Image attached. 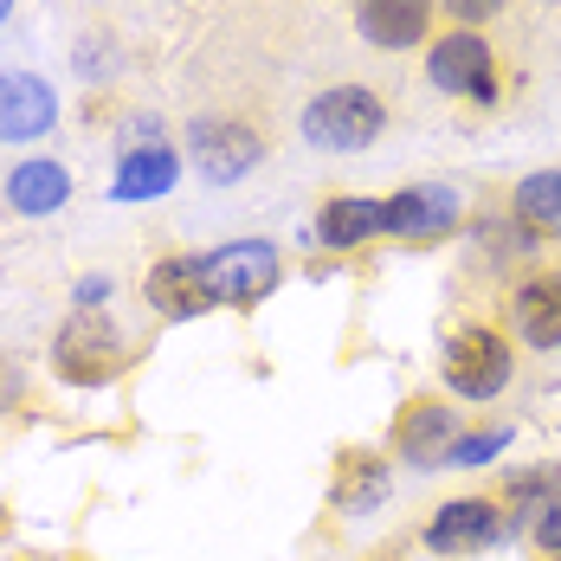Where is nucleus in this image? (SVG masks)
I'll return each mask as SVG.
<instances>
[{"mask_svg":"<svg viewBox=\"0 0 561 561\" xmlns=\"http://www.w3.org/2000/svg\"><path fill=\"white\" fill-rule=\"evenodd\" d=\"M58 123V98L33 71H0V142H39Z\"/></svg>","mask_w":561,"mask_h":561,"instance_id":"9b49d317","label":"nucleus"},{"mask_svg":"<svg viewBox=\"0 0 561 561\" xmlns=\"http://www.w3.org/2000/svg\"><path fill=\"white\" fill-rule=\"evenodd\" d=\"M71 201V169L65 162H20V169L7 174V207L20 214V220H53L58 207Z\"/></svg>","mask_w":561,"mask_h":561,"instance_id":"dca6fc26","label":"nucleus"},{"mask_svg":"<svg viewBox=\"0 0 561 561\" xmlns=\"http://www.w3.org/2000/svg\"><path fill=\"white\" fill-rule=\"evenodd\" d=\"M388 214V239H446L465 226V194L446 181H413L400 194H381Z\"/></svg>","mask_w":561,"mask_h":561,"instance_id":"6e6552de","label":"nucleus"},{"mask_svg":"<svg viewBox=\"0 0 561 561\" xmlns=\"http://www.w3.org/2000/svg\"><path fill=\"white\" fill-rule=\"evenodd\" d=\"M142 297H149V310H156L162 323H187V317L214 310V297H207V284H201V252H169V259H156L149 278H142Z\"/></svg>","mask_w":561,"mask_h":561,"instance_id":"9d476101","label":"nucleus"},{"mask_svg":"<svg viewBox=\"0 0 561 561\" xmlns=\"http://www.w3.org/2000/svg\"><path fill=\"white\" fill-rule=\"evenodd\" d=\"M111 290H116V284L104 278V272H91V278H78L71 304H78V310H104V304H111Z\"/></svg>","mask_w":561,"mask_h":561,"instance_id":"b1692460","label":"nucleus"},{"mask_svg":"<svg viewBox=\"0 0 561 561\" xmlns=\"http://www.w3.org/2000/svg\"><path fill=\"white\" fill-rule=\"evenodd\" d=\"M129 362V342L111 323V310H71L53 336V375L65 388H111Z\"/></svg>","mask_w":561,"mask_h":561,"instance_id":"f03ea898","label":"nucleus"},{"mask_svg":"<svg viewBox=\"0 0 561 561\" xmlns=\"http://www.w3.org/2000/svg\"><path fill=\"white\" fill-rule=\"evenodd\" d=\"M542 7H561V0H542Z\"/></svg>","mask_w":561,"mask_h":561,"instance_id":"bb28decb","label":"nucleus"},{"mask_svg":"<svg viewBox=\"0 0 561 561\" xmlns=\"http://www.w3.org/2000/svg\"><path fill=\"white\" fill-rule=\"evenodd\" d=\"M7 20H13V0H0V26H7Z\"/></svg>","mask_w":561,"mask_h":561,"instance_id":"393cba45","label":"nucleus"},{"mask_svg":"<svg viewBox=\"0 0 561 561\" xmlns=\"http://www.w3.org/2000/svg\"><path fill=\"white\" fill-rule=\"evenodd\" d=\"M433 7H446L451 26H471V33H478L484 20H497V13H504L510 0H433Z\"/></svg>","mask_w":561,"mask_h":561,"instance_id":"4be33fe9","label":"nucleus"},{"mask_svg":"<svg viewBox=\"0 0 561 561\" xmlns=\"http://www.w3.org/2000/svg\"><path fill=\"white\" fill-rule=\"evenodd\" d=\"M368 561H393V556H368Z\"/></svg>","mask_w":561,"mask_h":561,"instance_id":"a878e982","label":"nucleus"},{"mask_svg":"<svg viewBox=\"0 0 561 561\" xmlns=\"http://www.w3.org/2000/svg\"><path fill=\"white\" fill-rule=\"evenodd\" d=\"M510 375H516V355H510V342L497 330H484V323H465L458 336L446 342V388L458 400H497L510 388Z\"/></svg>","mask_w":561,"mask_h":561,"instance_id":"39448f33","label":"nucleus"},{"mask_svg":"<svg viewBox=\"0 0 561 561\" xmlns=\"http://www.w3.org/2000/svg\"><path fill=\"white\" fill-rule=\"evenodd\" d=\"M174 181H181V156L149 142V149H129L116 156V181H111V201L116 207H142V201H162Z\"/></svg>","mask_w":561,"mask_h":561,"instance_id":"4468645a","label":"nucleus"},{"mask_svg":"<svg viewBox=\"0 0 561 561\" xmlns=\"http://www.w3.org/2000/svg\"><path fill=\"white\" fill-rule=\"evenodd\" d=\"M388 232V214H381V194H330L323 214H317V239L330 252H355L368 239Z\"/></svg>","mask_w":561,"mask_h":561,"instance_id":"2eb2a0df","label":"nucleus"},{"mask_svg":"<svg viewBox=\"0 0 561 561\" xmlns=\"http://www.w3.org/2000/svg\"><path fill=\"white\" fill-rule=\"evenodd\" d=\"M510 542V516L497 497H451V504L433 510V523H426V549L446 561H465V556H484V549H497Z\"/></svg>","mask_w":561,"mask_h":561,"instance_id":"423d86ee","label":"nucleus"},{"mask_svg":"<svg viewBox=\"0 0 561 561\" xmlns=\"http://www.w3.org/2000/svg\"><path fill=\"white\" fill-rule=\"evenodd\" d=\"M516 220V214H510ZM478 239H484V252H491V265H529L536 259V232L516 220V226H504V220H484L478 226Z\"/></svg>","mask_w":561,"mask_h":561,"instance_id":"aec40b11","label":"nucleus"},{"mask_svg":"<svg viewBox=\"0 0 561 561\" xmlns=\"http://www.w3.org/2000/svg\"><path fill=\"white\" fill-rule=\"evenodd\" d=\"M426 26H433V0H355V33L375 53L426 46Z\"/></svg>","mask_w":561,"mask_h":561,"instance_id":"f8f14e48","label":"nucleus"},{"mask_svg":"<svg viewBox=\"0 0 561 561\" xmlns=\"http://www.w3.org/2000/svg\"><path fill=\"white\" fill-rule=\"evenodd\" d=\"M388 129V104L368 84H330L304 104V142L323 156H362Z\"/></svg>","mask_w":561,"mask_h":561,"instance_id":"f257e3e1","label":"nucleus"},{"mask_svg":"<svg viewBox=\"0 0 561 561\" xmlns=\"http://www.w3.org/2000/svg\"><path fill=\"white\" fill-rule=\"evenodd\" d=\"M426 78L446 91V98H465V104H497V58H491V39L471 33V26H451L426 46Z\"/></svg>","mask_w":561,"mask_h":561,"instance_id":"20e7f679","label":"nucleus"},{"mask_svg":"<svg viewBox=\"0 0 561 561\" xmlns=\"http://www.w3.org/2000/svg\"><path fill=\"white\" fill-rule=\"evenodd\" d=\"M497 451H510V433H504V426H484V433H458V446H451L446 465H491Z\"/></svg>","mask_w":561,"mask_h":561,"instance_id":"412c9836","label":"nucleus"},{"mask_svg":"<svg viewBox=\"0 0 561 561\" xmlns=\"http://www.w3.org/2000/svg\"><path fill=\"white\" fill-rule=\"evenodd\" d=\"M201 284L214 310H252L284 284V259L272 239H226L214 252H201Z\"/></svg>","mask_w":561,"mask_h":561,"instance_id":"7ed1b4c3","label":"nucleus"},{"mask_svg":"<svg viewBox=\"0 0 561 561\" xmlns=\"http://www.w3.org/2000/svg\"><path fill=\"white\" fill-rule=\"evenodd\" d=\"M187 149H194V169L207 174V181H220V187L245 181L265 162V136L252 123H239V116H194Z\"/></svg>","mask_w":561,"mask_h":561,"instance_id":"0eeeda50","label":"nucleus"},{"mask_svg":"<svg viewBox=\"0 0 561 561\" xmlns=\"http://www.w3.org/2000/svg\"><path fill=\"white\" fill-rule=\"evenodd\" d=\"M393 491L388 478V458H375V451H348L336 465V491H330V504L342 510V516H368V510H381Z\"/></svg>","mask_w":561,"mask_h":561,"instance_id":"f3484780","label":"nucleus"},{"mask_svg":"<svg viewBox=\"0 0 561 561\" xmlns=\"http://www.w3.org/2000/svg\"><path fill=\"white\" fill-rule=\"evenodd\" d=\"M549 561H561V556H549Z\"/></svg>","mask_w":561,"mask_h":561,"instance_id":"cd10ccee","label":"nucleus"},{"mask_svg":"<svg viewBox=\"0 0 561 561\" xmlns=\"http://www.w3.org/2000/svg\"><path fill=\"white\" fill-rule=\"evenodd\" d=\"M529 536H536V549H542V556H561V491H556V504L536 516V529H529Z\"/></svg>","mask_w":561,"mask_h":561,"instance_id":"5701e85b","label":"nucleus"},{"mask_svg":"<svg viewBox=\"0 0 561 561\" xmlns=\"http://www.w3.org/2000/svg\"><path fill=\"white\" fill-rule=\"evenodd\" d=\"M510 323L529 348H561V272H529L510 290Z\"/></svg>","mask_w":561,"mask_h":561,"instance_id":"ddd939ff","label":"nucleus"},{"mask_svg":"<svg viewBox=\"0 0 561 561\" xmlns=\"http://www.w3.org/2000/svg\"><path fill=\"white\" fill-rule=\"evenodd\" d=\"M510 214L536 239H561V169H536L510 187Z\"/></svg>","mask_w":561,"mask_h":561,"instance_id":"a211bd4d","label":"nucleus"},{"mask_svg":"<svg viewBox=\"0 0 561 561\" xmlns=\"http://www.w3.org/2000/svg\"><path fill=\"white\" fill-rule=\"evenodd\" d=\"M561 491V471L556 465H529V471H516L504 484V516H510V536H529L536 529V516L556 504Z\"/></svg>","mask_w":561,"mask_h":561,"instance_id":"6ab92c4d","label":"nucleus"},{"mask_svg":"<svg viewBox=\"0 0 561 561\" xmlns=\"http://www.w3.org/2000/svg\"><path fill=\"white\" fill-rule=\"evenodd\" d=\"M458 407L446 400H433V393H420V400H407L400 407V420H393V451L413 465V471H439L458 446Z\"/></svg>","mask_w":561,"mask_h":561,"instance_id":"1a4fd4ad","label":"nucleus"}]
</instances>
